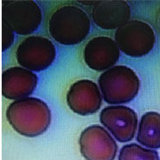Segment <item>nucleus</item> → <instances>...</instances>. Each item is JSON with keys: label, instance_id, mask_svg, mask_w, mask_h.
Wrapping results in <instances>:
<instances>
[{"label": "nucleus", "instance_id": "nucleus-4", "mask_svg": "<svg viewBox=\"0 0 160 160\" xmlns=\"http://www.w3.org/2000/svg\"><path fill=\"white\" fill-rule=\"evenodd\" d=\"M114 40L125 55L141 58L152 51L156 35L148 23L141 20H129L116 30Z\"/></svg>", "mask_w": 160, "mask_h": 160}, {"label": "nucleus", "instance_id": "nucleus-8", "mask_svg": "<svg viewBox=\"0 0 160 160\" xmlns=\"http://www.w3.org/2000/svg\"><path fill=\"white\" fill-rule=\"evenodd\" d=\"M99 121L115 140L122 143L132 141L137 130L136 112L125 105H110L100 112Z\"/></svg>", "mask_w": 160, "mask_h": 160}, {"label": "nucleus", "instance_id": "nucleus-6", "mask_svg": "<svg viewBox=\"0 0 160 160\" xmlns=\"http://www.w3.org/2000/svg\"><path fill=\"white\" fill-rule=\"evenodd\" d=\"M57 50L52 41L46 37L30 35L17 45L15 58L18 65L33 72L46 70L52 65Z\"/></svg>", "mask_w": 160, "mask_h": 160}, {"label": "nucleus", "instance_id": "nucleus-3", "mask_svg": "<svg viewBox=\"0 0 160 160\" xmlns=\"http://www.w3.org/2000/svg\"><path fill=\"white\" fill-rule=\"evenodd\" d=\"M98 84L102 98L112 105L131 102L141 88L137 74L125 65H115L103 72L98 78Z\"/></svg>", "mask_w": 160, "mask_h": 160}, {"label": "nucleus", "instance_id": "nucleus-14", "mask_svg": "<svg viewBox=\"0 0 160 160\" xmlns=\"http://www.w3.org/2000/svg\"><path fill=\"white\" fill-rule=\"evenodd\" d=\"M118 160H160V158L156 150L148 149L136 143H131L122 147Z\"/></svg>", "mask_w": 160, "mask_h": 160}, {"label": "nucleus", "instance_id": "nucleus-12", "mask_svg": "<svg viewBox=\"0 0 160 160\" xmlns=\"http://www.w3.org/2000/svg\"><path fill=\"white\" fill-rule=\"evenodd\" d=\"M92 20L95 25L104 30L118 29L129 21L131 9L122 0L98 1L92 10Z\"/></svg>", "mask_w": 160, "mask_h": 160}, {"label": "nucleus", "instance_id": "nucleus-9", "mask_svg": "<svg viewBox=\"0 0 160 160\" xmlns=\"http://www.w3.org/2000/svg\"><path fill=\"white\" fill-rule=\"evenodd\" d=\"M102 100L97 83L88 79L73 82L66 93V103L70 111L83 117L98 112Z\"/></svg>", "mask_w": 160, "mask_h": 160}, {"label": "nucleus", "instance_id": "nucleus-5", "mask_svg": "<svg viewBox=\"0 0 160 160\" xmlns=\"http://www.w3.org/2000/svg\"><path fill=\"white\" fill-rule=\"evenodd\" d=\"M2 22L18 35L30 36L42 22V11L33 0L3 1Z\"/></svg>", "mask_w": 160, "mask_h": 160}, {"label": "nucleus", "instance_id": "nucleus-2", "mask_svg": "<svg viewBox=\"0 0 160 160\" xmlns=\"http://www.w3.org/2000/svg\"><path fill=\"white\" fill-rule=\"evenodd\" d=\"M91 29V19L82 8L73 3L59 5L50 15L48 32L56 42L63 46L82 43Z\"/></svg>", "mask_w": 160, "mask_h": 160}, {"label": "nucleus", "instance_id": "nucleus-1", "mask_svg": "<svg viewBox=\"0 0 160 160\" xmlns=\"http://www.w3.org/2000/svg\"><path fill=\"white\" fill-rule=\"evenodd\" d=\"M5 118L17 134L27 138H35L49 128L52 111L42 99L28 97L11 102L6 108Z\"/></svg>", "mask_w": 160, "mask_h": 160}, {"label": "nucleus", "instance_id": "nucleus-7", "mask_svg": "<svg viewBox=\"0 0 160 160\" xmlns=\"http://www.w3.org/2000/svg\"><path fill=\"white\" fill-rule=\"evenodd\" d=\"M80 152L86 160H114L118 147L109 132L98 124L86 128L79 137Z\"/></svg>", "mask_w": 160, "mask_h": 160}, {"label": "nucleus", "instance_id": "nucleus-15", "mask_svg": "<svg viewBox=\"0 0 160 160\" xmlns=\"http://www.w3.org/2000/svg\"><path fill=\"white\" fill-rule=\"evenodd\" d=\"M15 41V33L9 27L2 22V52L10 49Z\"/></svg>", "mask_w": 160, "mask_h": 160}, {"label": "nucleus", "instance_id": "nucleus-13", "mask_svg": "<svg viewBox=\"0 0 160 160\" xmlns=\"http://www.w3.org/2000/svg\"><path fill=\"white\" fill-rule=\"evenodd\" d=\"M138 143L148 149L160 148V114L148 111L141 117L136 136Z\"/></svg>", "mask_w": 160, "mask_h": 160}, {"label": "nucleus", "instance_id": "nucleus-11", "mask_svg": "<svg viewBox=\"0 0 160 160\" xmlns=\"http://www.w3.org/2000/svg\"><path fill=\"white\" fill-rule=\"evenodd\" d=\"M39 77L35 73L20 66H12L2 73V95L9 100L30 97L37 88Z\"/></svg>", "mask_w": 160, "mask_h": 160}, {"label": "nucleus", "instance_id": "nucleus-10", "mask_svg": "<svg viewBox=\"0 0 160 160\" xmlns=\"http://www.w3.org/2000/svg\"><path fill=\"white\" fill-rule=\"evenodd\" d=\"M120 50L115 40L108 36H96L86 43L82 58L89 69L104 72L114 67L120 58Z\"/></svg>", "mask_w": 160, "mask_h": 160}, {"label": "nucleus", "instance_id": "nucleus-16", "mask_svg": "<svg viewBox=\"0 0 160 160\" xmlns=\"http://www.w3.org/2000/svg\"><path fill=\"white\" fill-rule=\"evenodd\" d=\"M159 26H160V15H159Z\"/></svg>", "mask_w": 160, "mask_h": 160}]
</instances>
